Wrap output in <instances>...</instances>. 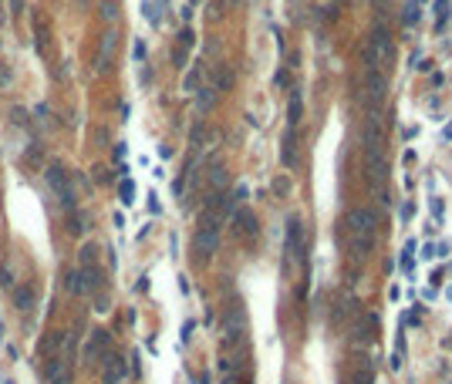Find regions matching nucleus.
<instances>
[{
  "mask_svg": "<svg viewBox=\"0 0 452 384\" xmlns=\"http://www.w3.org/2000/svg\"><path fill=\"white\" fill-rule=\"evenodd\" d=\"M378 226H381V219H378V213L371 206H355V209H348V216H344V236H348V243H351V256L365 260V256L371 253Z\"/></svg>",
  "mask_w": 452,
  "mask_h": 384,
  "instance_id": "f257e3e1",
  "label": "nucleus"
},
{
  "mask_svg": "<svg viewBox=\"0 0 452 384\" xmlns=\"http://www.w3.org/2000/svg\"><path fill=\"white\" fill-rule=\"evenodd\" d=\"M391 61V34L385 24H375L371 34H368V44H365V71H381L388 68Z\"/></svg>",
  "mask_w": 452,
  "mask_h": 384,
  "instance_id": "f03ea898",
  "label": "nucleus"
},
{
  "mask_svg": "<svg viewBox=\"0 0 452 384\" xmlns=\"http://www.w3.org/2000/svg\"><path fill=\"white\" fill-rule=\"evenodd\" d=\"M44 179H48V189L54 192L58 206H61L65 213H75V209H78V196H75V185H71L68 172L54 162V165H48V169H44Z\"/></svg>",
  "mask_w": 452,
  "mask_h": 384,
  "instance_id": "7ed1b4c3",
  "label": "nucleus"
},
{
  "mask_svg": "<svg viewBox=\"0 0 452 384\" xmlns=\"http://www.w3.org/2000/svg\"><path fill=\"white\" fill-rule=\"evenodd\" d=\"M243 334H246V313L243 304H229L223 313V323H220V337H223V347H240L243 344Z\"/></svg>",
  "mask_w": 452,
  "mask_h": 384,
  "instance_id": "20e7f679",
  "label": "nucleus"
},
{
  "mask_svg": "<svg viewBox=\"0 0 452 384\" xmlns=\"http://www.w3.org/2000/svg\"><path fill=\"white\" fill-rule=\"evenodd\" d=\"M68 290L71 293H81V297L98 293L101 290V270H98V263H78V270L68 273Z\"/></svg>",
  "mask_w": 452,
  "mask_h": 384,
  "instance_id": "39448f33",
  "label": "nucleus"
},
{
  "mask_svg": "<svg viewBox=\"0 0 452 384\" xmlns=\"http://www.w3.org/2000/svg\"><path fill=\"white\" fill-rule=\"evenodd\" d=\"M385 98H388V75H381V71H365V91H361L365 108H368V111H381Z\"/></svg>",
  "mask_w": 452,
  "mask_h": 384,
  "instance_id": "423d86ee",
  "label": "nucleus"
},
{
  "mask_svg": "<svg viewBox=\"0 0 452 384\" xmlns=\"http://www.w3.org/2000/svg\"><path fill=\"white\" fill-rule=\"evenodd\" d=\"M361 142H365V152L385 145V118H381V111H365V122H361Z\"/></svg>",
  "mask_w": 452,
  "mask_h": 384,
  "instance_id": "0eeeda50",
  "label": "nucleus"
},
{
  "mask_svg": "<svg viewBox=\"0 0 452 384\" xmlns=\"http://www.w3.org/2000/svg\"><path fill=\"white\" fill-rule=\"evenodd\" d=\"M193 249L199 260H210L216 249H220V230H210V226H196V236H193Z\"/></svg>",
  "mask_w": 452,
  "mask_h": 384,
  "instance_id": "6e6552de",
  "label": "nucleus"
},
{
  "mask_svg": "<svg viewBox=\"0 0 452 384\" xmlns=\"http://www.w3.org/2000/svg\"><path fill=\"white\" fill-rule=\"evenodd\" d=\"M44 381L48 384H71V357H68V354L54 357V361L44 368Z\"/></svg>",
  "mask_w": 452,
  "mask_h": 384,
  "instance_id": "1a4fd4ad",
  "label": "nucleus"
},
{
  "mask_svg": "<svg viewBox=\"0 0 452 384\" xmlns=\"http://www.w3.org/2000/svg\"><path fill=\"white\" fill-rule=\"evenodd\" d=\"M101 361H105V364H101V381L105 384H122L125 381L129 368H125V361H122L118 354H105Z\"/></svg>",
  "mask_w": 452,
  "mask_h": 384,
  "instance_id": "9d476101",
  "label": "nucleus"
},
{
  "mask_svg": "<svg viewBox=\"0 0 452 384\" xmlns=\"http://www.w3.org/2000/svg\"><path fill=\"white\" fill-rule=\"evenodd\" d=\"M301 256V219L291 216L287 219V260H297Z\"/></svg>",
  "mask_w": 452,
  "mask_h": 384,
  "instance_id": "9b49d317",
  "label": "nucleus"
},
{
  "mask_svg": "<svg viewBox=\"0 0 452 384\" xmlns=\"http://www.w3.org/2000/svg\"><path fill=\"white\" fill-rule=\"evenodd\" d=\"M105 347H108V330H91V337L84 344V361H95Z\"/></svg>",
  "mask_w": 452,
  "mask_h": 384,
  "instance_id": "f8f14e48",
  "label": "nucleus"
},
{
  "mask_svg": "<svg viewBox=\"0 0 452 384\" xmlns=\"http://www.w3.org/2000/svg\"><path fill=\"white\" fill-rule=\"evenodd\" d=\"M280 162L287 169L297 165V138H294V128H287V138H284V149H280Z\"/></svg>",
  "mask_w": 452,
  "mask_h": 384,
  "instance_id": "ddd939ff",
  "label": "nucleus"
},
{
  "mask_svg": "<svg viewBox=\"0 0 452 384\" xmlns=\"http://www.w3.org/2000/svg\"><path fill=\"white\" fill-rule=\"evenodd\" d=\"M233 223H236V232L257 236V216H253L250 209H240V213H233Z\"/></svg>",
  "mask_w": 452,
  "mask_h": 384,
  "instance_id": "4468645a",
  "label": "nucleus"
},
{
  "mask_svg": "<svg viewBox=\"0 0 452 384\" xmlns=\"http://www.w3.org/2000/svg\"><path fill=\"white\" fill-rule=\"evenodd\" d=\"M301 111H304V101H301V91L294 88V91H291V108H287V128L297 132V125H301Z\"/></svg>",
  "mask_w": 452,
  "mask_h": 384,
  "instance_id": "2eb2a0df",
  "label": "nucleus"
},
{
  "mask_svg": "<svg viewBox=\"0 0 452 384\" xmlns=\"http://www.w3.org/2000/svg\"><path fill=\"white\" fill-rule=\"evenodd\" d=\"M216 88H199V94H196V108H199V115H206L213 105H216Z\"/></svg>",
  "mask_w": 452,
  "mask_h": 384,
  "instance_id": "dca6fc26",
  "label": "nucleus"
},
{
  "mask_svg": "<svg viewBox=\"0 0 452 384\" xmlns=\"http://www.w3.org/2000/svg\"><path fill=\"white\" fill-rule=\"evenodd\" d=\"M419 20H422V3H419V0H408L405 10H402V24L412 27V24H419Z\"/></svg>",
  "mask_w": 452,
  "mask_h": 384,
  "instance_id": "f3484780",
  "label": "nucleus"
},
{
  "mask_svg": "<svg viewBox=\"0 0 452 384\" xmlns=\"http://www.w3.org/2000/svg\"><path fill=\"white\" fill-rule=\"evenodd\" d=\"M14 304H17V310H31L34 307V290L31 287H14Z\"/></svg>",
  "mask_w": 452,
  "mask_h": 384,
  "instance_id": "a211bd4d",
  "label": "nucleus"
},
{
  "mask_svg": "<svg viewBox=\"0 0 452 384\" xmlns=\"http://www.w3.org/2000/svg\"><path fill=\"white\" fill-rule=\"evenodd\" d=\"M112 47H115V31H108V34L101 37V51H98V58H95V68H98V71L105 68V58L112 54Z\"/></svg>",
  "mask_w": 452,
  "mask_h": 384,
  "instance_id": "6ab92c4d",
  "label": "nucleus"
},
{
  "mask_svg": "<svg viewBox=\"0 0 452 384\" xmlns=\"http://www.w3.org/2000/svg\"><path fill=\"white\" fill-rule=\"evenodd\" d=\"M118 199H122V206H132V202H135V182H132L129 175L118 182Z\"/></svg>",
  "mask_w": 452,
  "mask_h": 384,
  "instance_id": "aec40b11",
  "label": "nucleus"
},
{
  "mask_svg": "<svg viewBox=\"0 0 452 384\" xmlns=\"http://www.w3.org/2000/svg\"><path fill=\"white\" fill-rule=\"evenodd\" d=\"M412 253H415V239H408V246H405V253H402V270L412 276L415 273V260H412Z\"/></svg>",
  "mask_w": 452,
  "mask_h": 384,
  "instance_id": "412c9836",
  "label": "nucleus"
},
{
  "mask_svg": "<svg viewBox=\"0 0 452 384\" xmlns=\"http://www.w3.org/2000/svg\"><path fill=\"white\" fill-rule=\"evenodd\" d=\"M449 10H452V3H449V0H436V17H439V31H442V24L449 20Z\"/></svg>",
  "mask_w": 452,
  "mask_h": 384,
  "instance_id": "4be33fe9",
  "label": "nucleus"
},
{
  "mask_svg": "<svg viewBox=\"0 0 452 384\" xmlns=\"http://www.w3.org/2000/svg\"><path fill=\"white\" fill-rule=\"evenodd\" d=\"M199 75H203V71H199V64H196V68L186 75V81H182V91H196V88H199Z\"/></svg>",
  "mask_w": 452,
  "mask_h": 384,
  "instance_id": "5701e85b",
  "label": "nucleus"
},
{
  "mask_svg": "<svg viewBox=\"0 0 452 384\" xmlns=\"http://www.w3.org/2000/svg\"><path fill=\"white\" fill-rule=\"evenodd\" d=\"M210 182H213V189H223V182H226L223 165H213V172H210Z\"/></svg>",
  "mask_w": 452,
  "mask_h": 384,
  "instance_id": "b1692460",
  "label": "nucleus"
},
{
  "mask_svg": "<svg viewBox=\"0 0 452 384\" xmlns=\"http://www.w3.org/2000/svg\"><path fill=\"white\" fill-rule=\"evenodd\" d=\"M193 44H196V34H193L189 27H182V31H179V47H186V51H189Z\"/></svg>",
  "mask_w": 452,
  "mask_h": 384,
  "instance_id": "393cba45",
  "label": "nucleus"
},
{
  "mask_svg": "<svg viewBox=\"0 0 452 384\" xmlns=\"http://www.w3.org/2000/svg\"><path fill=\"white\" fill-rule=\"evenodd\" d=\"M186 58H189V51L176 44V51H172V61H176V68H186Z\"/></svg>",
  "mask_w": 452,
  "mask_h": 384,
  "instance_id": "a878e982",
  "label": "nucleus"
},
{
  "mask_svg": "<svg viewBox=\"0 0 452 384\" xmlns=\"http://www.w3.org/2000/svg\"><path fill=\"white\" fill-rule=\"evenodd\" d=\"M132 58H135V61H145V44H142V41H135V47H132Z\"/></svg>",
  "mask_w": 452,
  "mask_h": 384,
  "instance_id": "bb28decb",
  "label": "nucleus"
},
{
  "mask_svg": "<svg viewBox=\"0 0 452 384\" xmlns=\"http://www.w3.org/2000/svg\"><path fill=\"white\" fill-rule=\"evenodd\" d=\"M246 196H250V189H246V185H236V192H233V199H229V202H243Z\"/></svg>",
  "mask_w": 452,
  "mask_h": 384,
  "instance_id": "cd10ccee",
  "label": "nucleus"
},
{
  "mask_svg": "<svg viewBox=\"0 0 452 384\" xmlns=\"http://www.w3.org/2000/svg\"><path fill=\"white\" fill-rule=\"evenodd\" d=\"M432 216H436V219H446V209H442L439 199H432Z\"/></svg>",
  "mask_w": 452,
  "mask_h": 384,
  "instance_id": "c85d7f7f",
  "label": "nucleus"
},
{
  "mask_svg": "<svg viewBox=\"0 0 452 384\" xmlns=\"http://www.w3.org/2000/svg\"><path fill=\"white\" fill-rule=\"evenodd\" d=\"M95 310H98V313H105V310H108V297H105V293H98V300H95Z\"/></svg>",
  "mask_w": 452,
  "mask_h": 384,
  "instance_id": "c756f323",
  "label": "nucleus"
},
{
  "mask_svg": "<svg viewBox=\"0 0 452 384\" xmlns=\"http://www.w3.org/2000/svg\"><path fill=\"white\" fill-rule=\"evenodd\" d=\"M14 122H17V125H27V111H24V108H14Z\"/></svg>",
  "mask_w": 452,
  "mask_h": 384,
  "instance_id": "7c9ffc66",
  "label": "nucleus"
},
{
  "mask_svg": "<svg viewBox=\"0 0 452 384\" xmlns=\"http://www.w3.org/2000/svg\"><path fill=\"white\" fill-rule=\"evenodd\" d=\"M193 330H196V323H193V320H186V323H182V340H189V337H193Z\"/></svg>",
  "mask_w": 452,
  "mask_h": 384,
  "instance_id": "2f4dec72",
  "label": "nucleus"
},
{
  "mask_svg": "<svg viewBox=\"0 0 452 384\" xmlns=\"http://www.w3.org/2000/svg\"><path fill=\"white\" fill-rule=\"evenodd\" d=\"M149 209H152V216H159V209H162V206H159V199H155V196H149Z\"/></svg>",
  "mask_w": 452,
  "mask_h": 384,
  "instance_id": "473e14b6",
  "label": "nucleus"
},
{
  "mask_svg": "<svg viewBox=\"0 0 452 384\" xmlns=\"http://www.w3.org/2000/svg\"><path fill=\"white\" fill-rule=\"evenodd\" d=\"M0 84H10V71L7 68H0Z\"/></svg>",
  "mask_w": 452,
  "mask_h": 384,
  "instance_id": "72a5a7b5",
  "label": "nucleus"
},
{
  "mask_svg": "<svg viewBox=\"0 0 452 384\" xmlns=\"http://www.w3.org/2000/svg\"><path fill=\"white\" fill-rule=\"evenodd\" d=\"M223 384H240V378H223Z\"/></svg>",
  "mask_w": 452,
  "mask_h": 384,
  "instance_id": "f704fd0d",
  "label": "nucleus"
},
{
  "mask_svg": "<svg viewBox=\"0 0 452 384\" xmlns=\"http://www.w3.org/2000/svg\"><path fill=\"white\" fill-rule=\"evenodd\" d=\"M0 337H3V327H0Z\"/></svg>",
  "mask_w": 452,
  "mask_h": 384,
  "instance_id": "c9c22d12",
  "label": "nucleus"
}]
</instances>
